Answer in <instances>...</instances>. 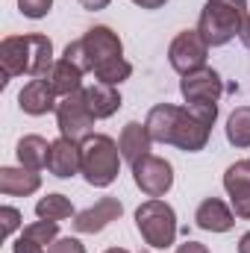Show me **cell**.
<instances>
[{
	"mask_svg": "<svg viewBox=\"0 0 250 253\" xmlns=\"http://www.w3.org/2000/svg\"><path fill=\"white\" fill-rule=\"evenodd\" d=\"M218 118V103H191V106H171L159 103L147 112V132L159 144H174L186 153H197L206 147L212 124Z\"/></svg>",
	"mask_w": 250,
	"mask_h": 253,
	"instance_id": "obj_1",
	"label": "cell"
},
{
	"mask_svg": "<svg viewBox=\"0 0 250 253\" xmlns=\"http://www.w3.org/2000/svg\"><path fill=\"white\" fill-rule=\"evenodd\" d=\"M0 65H3V85L9 83V77L18 74H30L36 80L47 77L53 68V42L42 33H30V36H9L0 44Z\"/></svg>",
	"mask_w": 250,
	"mask_h": 253,
	"instance_id": "obj_2",
	"label": "cell"
},
{
	"mask_svg": "<svg viewBox=\"0 0 250 253\" xmlns=\"http://www.w3.org/2000/svg\"><path fill=\"white\" fill-rule=\"evenodd\" d=\"M245 18H248V0H206L197 33L209 47H221L242 33Z\"/></svg>",
	"mask_w": 250,
	"mask_h": 253,
	"instance_id": "obj_3",
	"label": "cell"
},
{
	"mask_svg": "<svg viewBox=\"0 0 250 253\" xmlns=\"http://www.w3.org/2000/svg\"><path fill=\"white\" fill-rule=\"evenodd\" d=\"M80 153H83V177L88 186L106 189L115 183L118 168H121V147L100 132H91L80 141Z\"/></svg>",
	"mask_w": 250,
	"mask_h": 253,
	"instance_id": "obj_4",
	"label": "cell"
},
{
	"mask_svg": "<svg viewBox=\"0 0 250 253\" xmlns=\"http://www.w3.org/2000/svg\"><path fill=\"white\" fill-rule=\"evenodd\" d=\"M135 227H138L141 239H144L150 248H156V251L171 248L174 239H177V215H174V209H171L165 200H159V197H150V200H144V203L135 209Z\"/></svg>",
	"mask_w": 250,
	"mask_h": 253,
	"instance_id": "obj_5",
	"label": "cell"
},
{
	"mask_svg": "<svg viewBox=\"0 0 250 253\" xmlns=\"http://www.w3.org/2000/svg\"><path fill=\"white\" fill-rule=\"evenodd\" d=\"M94 115L85 103V91H74L62 97L56 103V124H59V132L62 138H71V141H83L85 135H91V126H94Z\"/></svg>",
	"mask_w": 250,
	"mask_h": 253,
	"instance_id": "obj_6",
	"label": "cell"
},
{
	"mask_svg": "<svg viewBox=\"0 0 250 253\" xmlns=\"http://www.w3.org/2000/svg\"><path fill=\"white\" fill-rule=\"evenodd\" d=\"M206 53H209V44L203 42V36L197 30H183L168 47V62L174 71L186 77L197 68H206Z\"/></svg>",
	"mask_w": 250,
	"mask_h": 253,
	"instance_id": "obj_7",
	"label": "cell"
},
{
	"mask_svg": "<svg viewBox=\"0 0 250 253\" xmlns=\"http://www.w3.org/2000/svg\"><path fill=\"white\" fill-rule=\"evenodd\" d=\"M132 180L147 197H162L174 186V168L159 156H144L132 165Z\"/></svg>",
	"mask_w": 250,
	"mask_h": 253,
	"instance_id": "obj_8",
	"label": "cell"
},
{
	"mask_svg": "<svg viewBox=\"0 0 250 253\" xmlns=\"http://www.w3.org/2000/svg\"><path fill=\"white\" fill-rule=\"evenodd\" d=\"M180 91L186 97V103H218V97L224 94V83L218 77V71L212 68H197L183 77L180 83Z\"/></svg>",
	"mask_w": 250,
	"mask_h": 253,
	"instance_id": "obj_9",
	"label": "cell"
},
{
	"mask_svg": "<svg viewBox=\"0 0 250 253\" xmlns=\"http://www.w3.org/2000/svg\"><path fill=\"white\" fill-rule=\"evenodd\" d=\"M83 47H85V56L91 62V71L97 65L109 62V59H121L124 56V44L118 39V33H112L109 27H91L83 39Z\"/></svg>",
	"mask_w": 250,
	"mask_h": 253,
	"instance_id": "obj_10",
	"label": "cell"
},
{
	"mask_svg": "<svg viewBox=\"0 0 250 253\" xmlns=\"http://www.w3.org/2000/svg\"><path fill=\"white\" fill-rule=\"evenodd\" d=\"M121 212H124V206H121L118 197H100L94 206L77 212L74 230H77V233H100V230H106L112 221H118Z\"/></svg>",
	"mask_w": 250,
	"mask_h": 253,
	"instance_id": "obj_11",
	"label": "cell"
},
{
	"mask_svg": "<svg viewBox=\"0 0 250 253\" xmlns=\"http://www.w3.org/2000/svg\"><path fill=\"white\" fill-rule=\"evenodd\" d=\"M47 171L59 180H68L74 174L83 171V153H80V141L71 138H56L50 144V156H47Z\"/></svg>",
	"mask_w": 250,
	"mask_h": 253,
	"instance_id": "obj_12",
	"label": "cell"
},
{
	"mask_svg": "<svg viewBox=\"0 0 250 253\" xmlns=\"http://www.w3.org/2000/svg\"><path fill=\"white\" fill-rule=\"evenodd\" d=\"M224 189L239 218H250V162H236L224 174Z\"/></svg>",
	"mask_w": 250,
	"mask_h": 253,
	"instance_id": "obj_13",
	"label": "cell"
},
{
	"mask_svg": "<svg viewBox=\"0 0 250 253\" xmlns=\"http://www.w3.org/2000/svg\"><path fill=\"white\" fill-rule=\"evenodd\" d=\"M194 221H197V227L206 230V233H227V230H233L236 215L230 212V206H227L224 200H218V197H206V200L197 206Z\"/></svg>",
	"mask_w": 250,
	"mask_h": 253,
	"instance_id": "obj_14",
	"label": "cell"
},
{
	"mask_svg": "<svg viewBox=\"0 0 250 253\" xmlns=\"http://www.w3.org/2000/svg\"><path fill=\"white\" fill-rule=\"evenodd\" d=\"M53 88H50V83L42 77V80H30L24 88H21V94H18V106L27 112V115H47L50 109H56V103H53Z\"/></svg>",
	"mask_w": 250,
	"mask_h": 253,
	"instance_id": "obj_15",
	"label": "cell"
},
{
	"mask_svg": "<svg viewBox=\"0 0 250 253\" xmlns=\"http://www.w3.org/2000/svg\"><path fill=\"white\" fill-rule=\"evenodd\" d=\"M150 132L147 126H141L138 121H129V124L121 129V138H118V147H121V156H124L129 165H135L138 159L150 156Z\"/></svg>",
	"mask_w": 250,
	"mask_h": 253,
	"instance_id": "obj_16",
	"label": "cell"
},
{
	"mask_svg": "<svg viewBox=\"0 0 250 253\" xmlns=\"http://www.w3.org/2000/svg\"><path fill=\"white\" fill-rule=\"evenodd\" d=\"M42 189V174L30 168H0V191L12 197H27Z\"/></svg>",
	"mask_w": 250,
	"mask_h": 253,
	"instance_id": "obj_17",
	"label": "cell"
},
{
	"mask_svg": "<svg viewBox=\"0 0 250 253\" xmlns=\"http://www.w3.org/2000/svg\"><path fill=\"white\" fill-rule=\"evenodd\" d=\"M85 91V103L91 109V115L100 121V118H112L118 109H121V94L115 91V85H106V83H91Z\"/></svg>",
	"mask_w": 250,
	"mask_h": 253,
	"instance_id": "obj_18",
	"label": "cell"
},
{
	"mask_svg": "<svg viewBox=\"0 0 250 253\" xmlns=\"http://www.w3.org/2000/svg\"><path fill=\"white\" fill-rule=\"evenodd\" d=\"M47 83H50V88H53V94H74V91H80V85H83V71L77 68L74 62H68V59H59V62L50 68V74L44 77Z\"/></svg>",
	"mask_w": 250,
	"mask_h": 253,
	"instance_id": "obj_19",
	"label": "cell"
},
{
	"mask_svg": "<svg viewBox=\"0 0 250 253\" xmlns=\"http://www.w3.org/2000/svg\"><path fill=\"white\" fill-rule=\"evenodd\" d=\"M18 162L21 168H30V171H39L47 165V156H50V144L42 138V135H24L18 141Z\"/></svg>",
	"mask_w": 250,
	"mask_h": 253,
	"instance_id": "obj_20",
	"label": "cell"
},
{
	"mask_svg": "<svg viewBox=\"0 0 250 253\" xmlns=\"http://www.w3.org/2000/svg\"><path fill=\"white\" fill-rule=\"evenodd\" d=\"M227 141L233 147H250V106H239L227 118Z\"/></svg>",
	"mask_w": 250,
	"mask_h": 253,
	"instance_id": "obj_21",
	"label": "cell"
},
{
	"mask_svg": "<svg viewBox=\"0 0 250 253\" xmlns=\"http://www.w3.org/2000/svg\"><path fill=\"white\" fill-rule=\"evenodd\" d=\"M36 215L42 221H65V218L74 215V206L65 194H47L36 203Z\"/></svg>",
	"mask_w": 250,
	"mask_h": 253,
	"instance_id": "obj_22",
	"label": "cell"
},
{
	"mask_svg": "<svg viewBox=\"0 0 250 253\" xmlns=\"http://www.w3.org/2000/svg\"><path fill=\"white\" fill-rule=\"evenodd\" d=\"M129 74H132V65L126 62L124 56H121V59H109V62H103V65L94 68L97 83H106V85H118V83H124Z\"/></svg>",
	"mask_w": 250,
	"mask_h": 253,
	"instance_id": "obj_23",
	"label": "cell"
},
{
	"mask_svg": "<svg viewBox=\"0 0 250 253\" xmlns=\"http://www.w3.org/2000/svg\"><path fill=\"white\" fill-rule=\"evenodd\" d=\"M56 233H59V221H36V224H30V227H24V236L27 239H33V242H39V245H53L56 242Z\"/></svg>",
	"mask_w": 250,
	"mask_h": 253,
	"instance_id": "obj_24",
	"label": "cell"
},
{
	"mask_svg": "<svg viewBox=\"0 0 250 253\" xmlns=\"http://www.w3.org/2000/svg\"><path fill=\"white\" fill-rule=\"evenodd\" d=\"M62 59H68V62H74L83 74L85 71H91V62H88V56H85V47H83V42H71L68 47H65V56Z\"/></svg>",
	"mask_w": 250,
	"mask_h": 253,
	"instance_id": "obj_25",
	"label": "cell"
},
{
	"mask_svg": "<svg viewBox=\"0 0 250 253\" xmlns=\"http://www.w3.org/2000/svg\"><path fill=\"white\" fill-rule=\"evenodd\" d=\"M0 221H3L0 236H3V239H9V236L21 227V212H18V209H12V206H3V209H0Z\"/></svg>",
	"mask_w": 250,
	"mask_h": 253,
	"instance_id": "obj_26",
	"label": "cell"
},
{
	"mask_svg": "<svg viewBox=\"0 0 250 253\" xmlns=\"http://www.w3.org/2000/svg\"><path fill=\"white\" fill-rule=\"evenodd\" d=\"M53 0H18V9L27 15V18H44L50 12Z\"/></svg>",
	"mask_w": 250,
	"mask_h": 253,
	"instance_id": "obj_27",
	"label": "cell"
},
{
	"mask_svg": "<svg viewBox=\"0 0 250 253\" xmlns=\"http://www.w3.org/2000/svg\"><path fill=\"white\" fill-rule=\"evenodd\" d=\"M47 253H85V248H83V242L80 239H56L50 248H47Z\"/></svg>",
	"mask_w": 250,
	"mask_h": 253,
	"instance_id": "obj_28",
	"label": "cell"
},
{
	"mask_svg": "<svg viewBox=\"0 0 250 253\" xmlns=\"http://www.w3.org/2000/svg\"><path fill=\"white\" fill-rule=\"evenodd\" d=\"M15 253H44V245H39V242H33V239H27V236H21L18 242H15Z\"/></svg>",
	"mask_w": 250,
	"mask_h": 253,
	"instance_id": "obj_29",
	"label": "cell"
},
{
	"mask_svg": "<svg viewBox=\"0 0 250 253\" xmlns=\"http://www.w3.org/2000/svg\"><path fill=\"white\" fill-rule=\"evenodd\" d=\"M177 253H209V251H206V245H200V242H191V239H188L186 245H180V248H177Z\"/></svg>",
	"mask_w": 250,
	"mask_h": 253,
	"instance_id": "obj_30",
	"label": "cell"
},
{
	"mask_svg": "<svg viewBox=\"0 0 250 253\" xmlns=\"http://www.w3.org/2000/svg\"><path fill=\"white\" fill-rule=\"evenodd\" d=\"M112 0H80V6L83 9H91V12H97V9H106Z\"/></svg>",
	"mask_w": 250,
	"mask_h": 253,
	"instance_id": "obj_31",
	"label": "cell"
},
{
	"mask_svg": "<svg viewBox=\"0 0 250 253\" xmlns=\"http://www.w3.org/2000/svg\"><path fill=\"white\" fill-rule=\"evenodd\" d=\"M135 6H141V9H159V6H165L168 0H132Z\"/></svg>",
	"mask_w": 250,
	"mask_h": 253,
	"instance_id": "obj_32",
	"label": "cell"
},
{
	"mask_svg": "<svg viewBox=\"0 0 250 253\" xmlns=\"http://www.w3.org/2000/svg\"><path fill=\"white\" fill-rule=\"evenodd\" d=\"M239 36H242V42H245V47L250 50V15L245 18V27H242V33H239Z\"/></svg>",
	"mask_w": 250,
	"mask_h": 253,
	"instance_id": "obj_33",
	"label": "cell"
},
{
	"mask_svg": "<svg viewBox=\"0 0 250 253\" xmlns=\"http://www.w3.org/2000/svg\"><path fill=\"white\" fill-rule=\"evenodd\" d=\"M239 253H250V233L242 236V242H239Z\"/></svg>",
	"mask_w": 250,
	"mask_h": 253,
	"instance_id": "obj_34",
	"label": "cell"
},
{
	"mask_svg": "<svg viewBox=\"0 0 250 253\" xmlns=\"http://www.w3.org/2000/svg\"><path fill=\"white\" fill-rule=\"evenodd\" d=\"M106 253H129V251H124V248H109Z\"/></svg>",
	"mask_w": 250,
	"mask_h": 253,
	"instance_id": "obj_35",
	"label": "cell"
}]
</instances>
